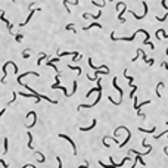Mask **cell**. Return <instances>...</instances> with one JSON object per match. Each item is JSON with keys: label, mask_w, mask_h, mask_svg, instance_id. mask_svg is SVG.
<instances>
[{"label": "cell", "mask_w": 168, "mask_h": 168, "mask_svg": "<svg viewBox=\"0 0 168 168\" xmlns=\"http://www.w3.org/2000/svg\"><path fill=\"white\" fill-rule=\"evenodd\" d=\"M100 97H102V91H99V93H97V99H96V100H94V102H91L90 105H84V103L78 105V106H77V111H81L83 108H93V106H96V105H97V103L100 102Z\"/></svg>", "instance_id": "1"}, {"label": "cell", "mask_w": 168, "mask_h": 168, "mask_svg": "<svg viewBox=\"0 0 168 168\" xmlns=\"http://www.w3.org/2000/svg\"><path fill=\"white\" fill-rule=\"evenodd\" d=\"M112 84H114V87H115V90H118V93H119V100L117 102L118 105H119V103L122 102V99H124V91H122V90H121V88L118 87V84H117V77H114V78H112Z\"/></svg>", "instance_id": "2"}, {"label": "cell", "mask_w": 168, "mask_h": 168, "mask_svg": "<svg viewBox=\"0 0 168 168\" xmlns=\"http://www.w3.org/2000/svg\"><path fill=\"white\" fill-rule=\"evenodd\" d=\"M0 19H1V21H3V22L7 25V31L12 34V28H13V25L9 22V19H6V18H4V10H0Z\"/></svg>", "instance_id": "3"}, {"label": "cell", "mask_w": 168, "mask_h": 168, "mask_svg": "<svg viewBox=\"0 0 168 168\" xmlns=\"http://www.w3.org/2000/svg\"><path fill=\"white\" fill-rule=\"evenodd\" d=\"M96 81H97V87H94V88H91V90H88V91L85 93V97H90V96H91V93H94V91H97V93H99V91H102V84H100V78H97Z\"/></svg>", "instance_id": "4"}, {"label": "cell", "mask_w": 168, "mask_h": 168, "mask_svg": "<svg viewBox=\"0 0 168 168\" xmlns=\"http://www.w3.org/2000/svg\"><path fill=\"white\" fill-rule=\"evenodd\" d=\"M59 137H61V139H64V140H67V142H69V143H71V146H72V149H74V155H77V146H75L74 140H72L69 136H67V134H59Z\"/></svg>", "instance_id": "5"}, {"label": "cell", "mask_w": 168, "mask_h": 168, "mask_svg": "<svg viewBox=\"0 0 168 168\" xmlns=\"http://www.w3.org/2000/svg\"><path fill=\"white\" fill-rule=\"evenodd\" d=\"M37 10H41V7H35V9H33V10H31V12H30V15H28V16H27V19H25V21H24V22H21V24H19V27H24V25H27V24H28V22H30V19H31V18H33L34 12H37Z\"/></svg>", "instance_id": "6"}, {"label": "cell", "mask_w": 168, "mask_h": 168, "mask_svg": "<svg viewBox=\"0 0 168 168\" xmlns=\"http://www.w3.org/2000/svg\"><path fill=\"white\" fill-rule=\"evenodd\" d=\"M124 77L128 80V85L133 88V90H137V85H134L133 84V77H130V75H127V68H124Z\"/></svg>", "instance_id": "7"}, {"label": "cell", "mask_w": 168, "mask_h": 168, "mask_svg": "<svg viewBox=\"0 0 168 168\" xmlns=\"http://www.w3.org/2000/svg\"><path fill=\"white\" fill-rule=\"evenodd\" d=\"M96 124H97V119H93L91 125H88V127H80V131H88V130L94 128V125H96Z\"/></svg>", "instance_id": "8"}, {"label": "cell", "mask_w": 168, "mask_h": 168, "mask_svg": "<svg viewBox=\"0 0 168 168\" xmlns=\"http://www.w3.org/2000/svg\"><path fill=\"white\" fill-rule=\"evenodd\" d=\"M93 27H99V28H102V24H99V22H93V24H90L88 27H84L83 30L84 31H88L90 28H93Z\"/></svg>", "instance_id": "9"}, {"label": "cell", "mask_w": 168, "mask_h": 168, "mask_svg": "<svg viewBox=\"0 0 168 168\" xmlns=\"http://www.w3.org/2000/svg\"><path fill=\"white\" fill-rule=\"evenodd\" d=\"M49 58V55H46V53H40V58L37 59V65H41V61L43 59H47Z\"/></svg>", "instance_id": "10"}, {"label": "cell", "mask_w": 168, "mask_h": 168, "mask_svg": "<svg viewBox=\"0 0 168 168\" xmlns=\"http://www.w3.org/2000/svg\"><path fill=\"white\" fill-rule=\"evenodd\" d=\"M155 130H156V127L153 125L151 130H146V128H143V127H139V131H143V133H155Z\"/></svg>", "instance_id": "11"}, {"label": "cell", "mask_w": 168, "mask_h": 168, "mask_svg": "<svg viewBox=\"0 0 168 168\" xmlns=\"http://www.w3.org/2000/svg\"><path fill=\"white\" fill-rule=\"evenodd\" d=\"M28 148L34 151V148H33V134H31L30 131H28Z\"/></svg>", "instance_id": "12"}, {"label": "cell", "mask_w": 168, "mask_h": 168, "mask_svg": "<svg viewBox=\"0 0 168 168\" xmlns=\"http://www.w3.org/2000/svg\"><path fill=\"white\" fill-rule=\"evenodd\" d=\"M159 87H164V83H162V81H159V83H158V85H156V96H158V97H161V93H159Z\"/></svg>", "instance_id": "13"}, {"label": "cell", "mask_w": 168, "mask_h": 168, "mask_svg": "<svg viewBox=\"0 0 168 168\" xmlns=\"http://www.w3.org/2000/svg\"><path fill=\"white\" fill-rule=\"evenodd\" d=\"M68 68H69V69H75V71H77V74H78V75H80V74H81V68H80V67H72V65H68Z\"/></svg>", "instance_id": "14"}, {"label": "cell", "mask_w": 168, "mask_h": 168, "mask_svg": "<svg viewBox=\"0 0 168 168\" xmlns=\"http://www.w3.org/2000/svg\"><path fill=\"white\" fill-rule=\"evenodd\" d=\"M91 3H93L94 6H97V7H103V6L106 4V1H103V3H97V1H94V0H91Z\"/></svg>", "instance_id": "15"}, {"label": "cell", "mask_w": 168, "mask_h": 168, "mask_svg": "<svg viewBox=\"0 0 168 168\" xmlns=\"http://www.w3.org/2000/svg\"><path fill=\"white\" fill-rule=\"evenodd\" d=\"M15 100H16V91H12V100L7 102V105H12Z\"/></svg>", "instance_id": "16"}, {"label": "cell", "mask_w": 168, "mask_h": 168, "mask_svg": "<svg viewBox=\"0 0 168 168\" xmlns=\"http://www.w3.org/2000/svg\"><path fill=\"white\" fill-rule=\"evenodd\" d=\"M28 52H30V49H25V50L22 52V58H24V59H28V58H30Z\"/></svg>", "instance_id": "17"}, {"label": "cell", "mask_w": 168, "mask_h": 168, "mask_svg": "<svg viewBox=\"0 0 168 168\" xmlns=\"http://www.w3.org/2000/svg\"><path fill=\"white\" fill-rule=\"evenodd\" d=\"M3 145H4V149H3V153H7V137H4V142H3Z\"/></svg>", "instance_id": "18"}, {"label": "cell", "mask_w": 168, "mask_h": 168, "mask_svg": "<svg viewBox=\"0 0 168 168\" xmlns=\"http://www.w3.org/2000/svg\"><path fill=\"white\" fill-rule=\"evenodd\" d=\"M65 30H67V31H69V30H75V25H74V24H68L67 27H65Z\"/></svg>", "instance_id": "19"}, {"label": "cell", "mask_w": 168, "mask_h": 168, "mask_svg": "<svg viewBox=\"0 0 168 168\" xmlns=\"http://www.w3.org/2000/svg\"><path fill=\"white\" fill-rule=\"evenodd\" d=\"M22 38H24V35H22V34H16V35H15V40H16L18 43H19Z\"/></svg>", "instance_id": "20"}, {"label": "cell", "mask_w": 168, "mask_h": 168, "mask_svg": "<svg viewBox=\"0 0 168 168\" xmlns=\"http://www.w3.org/2000/svg\"><path fill=\"white\" fill-rule=\"evenodd\" d=\"M167 18H168V12H167V15H165V16H162V18L156 16V19H158V21H159V22H164V21H165V19H167Z\"/></svg>", "instance_id": "21"}, {"label": "cell", "mask_w": 168, "mask_h": 168, "mask_svg": "<svg viewBox=\"0 0 168 168\" xmlns=\"http://www.w3.org/2000/svg\"><path fill=\"white\" fill-rule=\"evenodd\" d=\"M56 161H58V164H59V168H64V167H62V161H61V158H59V156H56Z\"/></svg>", "instance_id": "22"}, {"label": "cell", "mask_w": 168, "mask_h": 168, "mask_svg": "<svg viewBox=\"0 0 168 168\" xmlns=\"http://www.w3.org/2000/svg\"><path fill=\"white\" fill-rule=\"evenodd\" d=\"M50 64H56V62H59V58H53L52 61H49Z\"/></svg>", "instance_id": "23"}, {"label": "cell", "mask_w": 168, "mask_h": 168, "mask_svg": "<svg viewBox=\"0 0 168 168\" xmlns=\"http://www.w3.org/2000/svg\"><path fill=\"white\" fill-rule=\"evenodd\" d=\"M87 167H88V161H85V164L81 165V167H78V168H87Z\"/></svg>", "instance_id": "24"}, {"label": "cell", "mask_w": 168, "mask_h": 168, "mask_svg": "<svg viewBox=\"0 0 168 168\" xmlns=\"http://www.w3.org/2000/svg\"><path fill=\"white\" fill-rule=\"evenodd\" d=\"M162 67H165V69L168 71V64H167V62H162Z\"/></svg>", "instance_id": "25"}, {"label": "cell", "mask_w": 168, "mask_h": 168, "mask_svg": "<svg viewBox=\"0 0 168 168\" xmlns=\"http://www.w3.org/2000/svg\"><path fill=\"white\" fill-rule=\"evenodd\" d=\"M4 112H6V108H4V109H1V111H0V117H1V115H3V114H4Z\"/></svg>", "instance_id": "26"}, {"label": "cell", "mask_w": 168, "mask_h": 168, "mask_svg": "<svg viewBox=\"0 0 168 168\" xmlns=\"http://www.w3.org/2000/svg\"><path fill=\"white\" fill-rule=\"evenodd\" d=\"M164 152H165V155H168V148H164Z\"/></svg>", "instance_id": "27"}]
</instances>
